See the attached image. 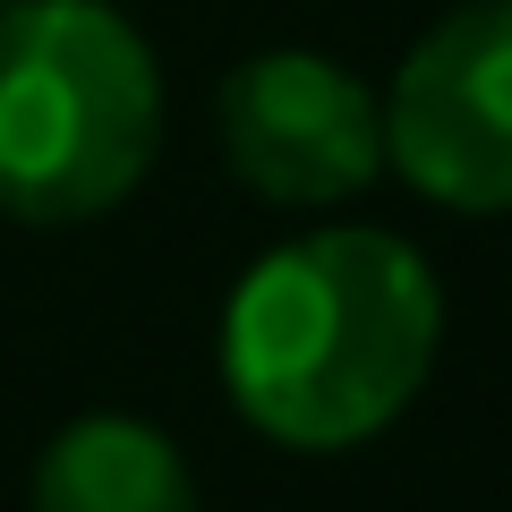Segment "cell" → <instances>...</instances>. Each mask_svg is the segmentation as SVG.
I'll return each mask as SVG.
<instances>
[{
  "label": "cell",
  "instance_id": "6da1fadb",
  "mask_svg": "<svg viewBox=\"0 0 512 512\" xmlns=\"http://www.w3.org/2000/svg\"><path fill=\"white\" fill-rule=\"evenodd\" d=\"M444 342L427 256L367 222H325L265 248L222 308V384L256 436L350 453L419 402Z\"/></svg>",
  "mask_w": 512,
  "mask_h": 512
},
{
  "label": "cell",
  "instance_id": "7a4b0ae2",
  "mask_svg": "<svg viewBox=\"0 0 512 512\" xmlns=\"http://www.w3.org/2000/svg\"><path fill=\"white\" fill-rule=\"evenodd\" d=\"M163 146V69L111 0L0 9V214L94 222Z\"/></svg>",
  "mask_w": 512,
  "mask_h": 512
},
{
  "label": "cell",
  "instance_id": "3957f363",
  "mask_svg": "<svg viewBox=\"0 0 512 512\" xmlns=\"http://www.w3.org/2000/svg\"><path fill=\"white\" fill-rule=\"evenodd\" d=\"M384 163L453 214H512V0H461L402 52Z\"/></svg>",
  "mask_w": 512,
  "mask_h": 512
},
{
  "label": "cell",
  "instance_id": "277c9868",
  "mask_svg": "<svg viewBox=\"0 0 512 512\" xmlns=\"http://www.w3.org/2000/svg\"><path fill=\"white\" fill-rule=\"evenodd\" d=\"M222 163L265 205H342L384 171V103L325 52H256L214 94Z\"/></svg>",
  "mask_w": 512,
  "mask_h": 512
},
{
  "label": "cell",
  "instance_id": "5b68a950",
  "mask_svg": "<svg viewBox=\"0 0 512 512\" xmlns=\"http://www.w3.org/2000/svg\"><path fill=\"white\" fill-rule=\"evenodd\" d=\"M35 512H197V478L154 419L86 410L43 444Z\"/></svg>",
  "mask_w": 512,
  "mask_h": 512
},
{
  "label": "cell",
  "instance_id": "8992f818",
  "mask_svg": "<svg viewBox=\"0 0 512 512\" xmlns=\"http://www.w3.org/2000/svg\"><path fill=\"white\" fill-rule=\"evenodd\" d=\"M0 9H9V0H0Z\"/></svg>",
  "mask_w": 512,
  "mask_h": 512
}]
</instances>
